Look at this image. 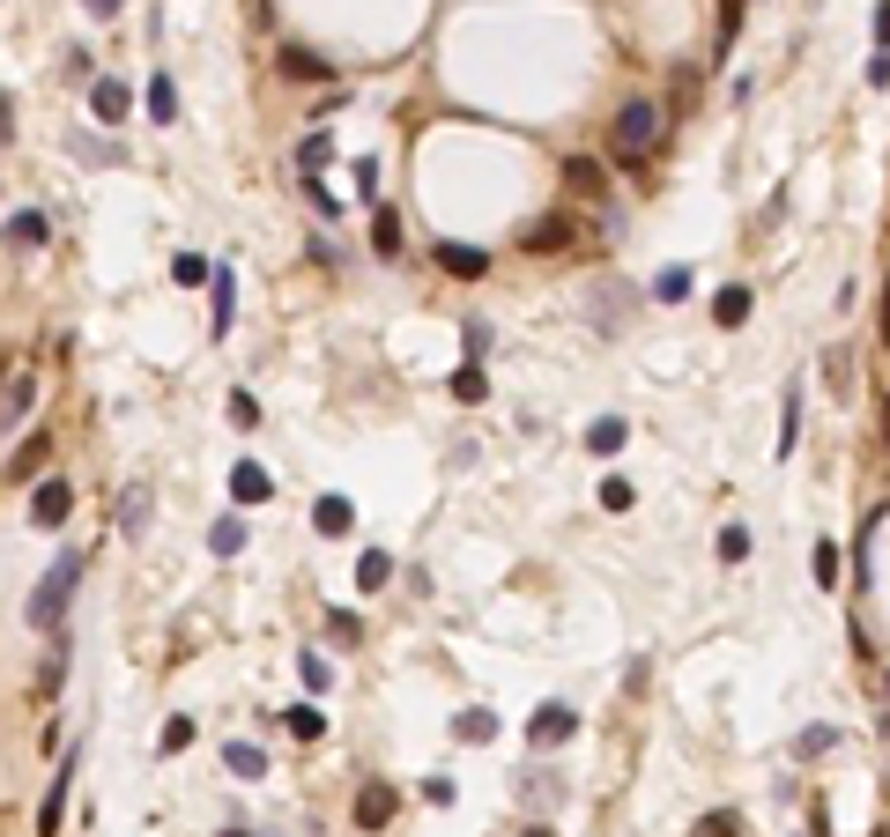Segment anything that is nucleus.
Listing matches in <instances>:
<instances>
[{
    "mask_svg": "<svg viewBox=\"0 0 890 837\" xmlns=\"http://www.w3.org/2000/svg\"><path fill=\"white\" fill-rule=\"evenodd\" d=\"M482 393H490V378L475 371V364H467V371H453V401H467V408H475Z\"/></svg>",
    "mask_w": 890,
    "mask_h": 837,
    "instance_id": "obj_32",
    "label": "nucleus"
},
{
    "mask_svg": "<svg viewBox=\"0 0 890 837\" xmlns=\"http://www.w3.org/2000/svg\"><path fill=\"white\" fill-rule=\"evenodd\" d=\"M178 749H193V719H171L164 726V756H178Z\"/></svg>",
    "mask_w": 890,
    "mask_h": 837,
    "instance_id": "obj_42",
    "label": "nucleus"
},
{
    "mask_svg": "<svg viewBox=\"0 0 890 837\" xmlns=\"http://www.w3.org/2000/svg\"><path fill=\"white\" fill-rule=\"evenodd\" d=\"M89 15H97V23H112V15H120V0H83Z\"/></svg>",
    "mask_w": 890,
    "mask_h": 837,
    "instance_id": "obj_45",
    "label": "nucleus"
},
{
    "mask_svg": "<svg viewBox=\"0 0 890 837\" xmlns=\"http://www.w3.org/2000/svg\"><path fill=\"white\" fill-rule=\"evenodd\" d=\"M45 238H52V223H45L38 208H15V215H8V245H15V252H38Z\"/></svg>",
    "mask_w": 890,
    "mask_h": 837,
    "instance_id": "obj_16",
    "label": "nucleus"
},
{
    "mask_svg": "<svg viewBox=\"0 0 890 837\" xmlns=\"http://www.w3.org/2000/svg\"><path fill=\"white\" fill-rule=\"evenodd\" d=\"M67 652H75V645H67V637H52V652H45V668H38V697H52V689L67 682Z\"/></svg>",
    "mask_w": 890,
    "mask_h": 837,
    "instance_id": "obj_23",
    "label": "nucleus"
},
{
    "mask_svg": "<svg viewBox=\"0 0 890 837\" xmlns=\"http://www.w3.org/2000/svg\"><path fill=\"white\" fill-rule=\"evenodd\" d=\"M149 126H178V83H171L164 67L149 75Z\"/></svg>",
    "mask_w": 890,
    "mask_h": 837,
    "instance_id": "obj_17",
    "label": "nucleus"
},
{
    "mask_svg": "<svg viewBox=\"0 0 890 837\" xmlns=\"http://www.w3.org/2000/svg\"><path fill=\"white\" fill-rule=\"evenodd\" d=\"M393 586V556H386V548H364V556H356V593H386Z\"/></svg>",
    "mask_w": 890,
    "mask_h": 837,
    "instance_id": "obj_19",
    "label": "nucleus"
},
{
    "mask_svg": "<svg viewBox=\"0 0 890 837\" xmlns=\"http://www.w3.org/2000/svg\"><path fill=\"white\" fill-rule=\"evenodd\" d=\"M624 437H631V422H624V416H593V422H587V453H593V460L624 453Z\"/></svg>",
    "mask_w": 890,
    "mask_h": 837,
    "instance_id": "obj_13",
    "label": "nucleus"
},
{
    "mask_svg": "<svg viewBox=\"0 0 890 837\" xmlns=\"http://www.w3.org/2000/svg\"><path fill=\"white\" fill-rule=\"evenodd\" d=\"M579 734V712L572 705H535V719H527V741L535 749H556V741H572Z\"/></svg>",
    "mask_w": 890,
    "mask_h": 837,
    "instance_id": "obj_5",
    "label": "nucleus"
},
{
    "mask_svg": "<svg viewBox=\"0 0 890 837\" xmlns=\"http://www.w3.org/2000/svg\"><path fill=\"white\" fill-rule=\"evenodd\" d=\"M794 437H802V385H787V422H779V460L794 453Z\"/></svg>",
    "mask_w": 890,
    "mask_h": 837,
    "instance_id": "obj_30",
    "label": "nucleus"
},
{
    "mask_svg": "<svg viewBox=\"0 0 890 837\" xmlns=\"http://www.w3.org/2000/svg\"><path fill=\"white\" fill-rule=\"evenodd\" d=\"M876 52H890V0L876 8Z\"/></svg>",
    "mask_w": 890,
    "mask_h": 837,
    "instance_id": "obj_44",
    "label": "nucleus"
},
{
    "mask_svg": "<svg viewBox=\"0 0 890 837\" xmlns=\"http://www.w3.org/2000/svg\"><path fill=\"white\" fill-rule=\"evenodd\" d=\"M215 837H246V830H215Z\"/></svg>",
    "mask_w": 890,
    "mask_h": 837,
    "instance_id": "obj_50",
    "label": "nucleus"
},
{
    "mask_svg": "<svg viewBox=\"0 0 890 837\" xmlns=\"http://www.w3.org/2000/svg\"><path fill=\"white\" fill-rule=\"evenodd\" d=\"M75 771H83V749H67V763L52 771V786H45V800H38V837H52V830H60V815H67V786H75Z\"/></svg>",
    "mask_w": 890,
    "mask_h": 837,
    "instance_id": "obj_4",
    "label": "nucleus"
},
{
    "mask_svg": "<svg viewBox=\"0 0 890 837\" xmlns=\"http://www.w3.org/2000/svg\"><path fill=\"white\" fill-rule=\"evenodd\" d=\"M149 511H156V497H149V482H127V490H120V534H127V542H141Z\"/></svg>",
    "mask_w": 890,
    "mask_h": 837,
    "instance_id": "obj_11",
    "label": "nucleus"
},
{
    "mask_svg": "<svg viewBox=\"0 0 890 837\" xmlns=\"http://www.w3.org/2000/svg\"><path fill=\"white\" fill-rule=\"evenodd\" d=\"M601 504H609V511H631V504H638V490L624 482V474H601Z\"/></svg>",
    "mask_w": 890,
    "mask_h": 837,
    "instance_id": "obj_31",
    "label": "nucleus"
},
{
    "mask_svg": "<svg viewBox=\"0 0 890 837\" xmlns=\"http://www.w3.org/2000/svg\"><path fill=\"white\" fill-rule=\"evenodd\" d=\"M223 763L238 771V778H267L275 763H267V749H253V741H223Z\"/></svg>",
    "mask_w": 890,
    "mask_h": 837,
    "instance_id": "obj_21",
    "label": "nucleus"
},
{
    "mask_svg": "<svg viewBox=\"0 0 890 837\" xmlns=\"http://www.w3.org/2000/svg\"><path fill=\"white\" fill-rule=\"evenodd\" d=\"M453 734H461V741H490V734H498V719H490V712H461V719H453Z\"/></svg>",
    "mask_w": 890,
    "mask_h": 837,
    "instance_id": "obj_33",
    "label": "nucleus"
},
{
    "mask_svg": "<svg viewBox=\"0 0 890 837\" xmlns=\"http://www.w3.org/2000/svg\"><path fill=\"white\" fill-rule=\"evenodd\" d=\"M312 527L335 542V534H349V527H356V504H349V497H319V504H312Z\"/></svg>",
    "mask_w": 890,
    "mask_h": 837,
    "instance_id": "obj_18",
    "label": "nucleus"
},
{
    "mask_svg": "<svg viewBox=\"0 0 890 837\" xmlns=\"http://www.w3.org/2000/svg\"><path fill=\"white\" fill-rule=\"evenodd\" d=\"M283 726H290L297 741H319V734H327V712H319V705H290V712H283Z\"/></svg>",
    "mask_w": 890,
    "mask_h": 837,
    "instance_id": "obj_25",
    "label": "nucleus"
},
{
    "mask_svg": "<svg viewBox=\"0 0 890 837\" xmlns=\"http://www.w3.org/2000/svg\"><path fill=\"white\" fill-rule=\"evenodd\" d=\"M209 548H215V556H238V548H246V519H238V511H230V519H215Z\"/></svg>",
    "mask_w": 890,
    "mask_h": 837,
    "instance_id": "obj_27",
    "label": "nucleus"
},
{
    "mask_svg": "<svg viewBox=\"0 0 890 837\" xmlns=\"http://www.w3.org/2000/svg\"><path fill=\"white\" fill-rule=\"evenodd\" d=\"M572 238H579V223H572V215H542L519 245H527V252H556V245H572Z\"/></svg>",
    "mask_w": 890,
    "mask_h": 837,
    "instance_id": "obj_14",
    "label": "nucleus"
},
{
    "mask_svg": "<svg viewBox=\"0 0 890 837\" xmlns=\"http://www.w3.org/2000/svg\"><path fill=\"white\" fill-rule=\"evenodd\" d=\"M209 282H215V319H209V327H215V334H230V319H238V296H230V267H215Z\"/></svg>",
    "mask_w": 890,
    "mask_h": 837,
    "instance_id": "obj_26",
    "label": "nucleus"
},
{
    "mask_svg": "<svg viewBox=\"0 0 890 837\" xmlns=\"http://www.w3.org/2000/svg\"><path fill=\"white\" fill-rule=\"evenodd\" d=\"M876 430H883V445H890V393H883V416H876Z\"/></svg>",
    "mask_w": 890,
    "mask_h": 837,
    "instance_id": "obj_46",
    "label": "nucleus"
},
{
    "mask_svg": "<svg viewBox=\"0 0 890 837\" xmlns=\"http://www.w3.org/2000/svg\"><path fill=\"white\" fill-rule=\"evenodd\" d=\"M67 149H75V156H89V164H120V149H112V141H89V134H75Z\"/></svg>",
    "mask_w": 890,
    "mask_h": 837,
    "instance_id": "obj_39",
    "label": "nucleus"
},
{
    "mask_svg": "<svg viewBox=\"0 0 890 837\" xmlns=\"http://www.w3.org/2000/svg\"><path fill=\"white\" fill-rule=\"evenodd\" d=\"M297 674H304V689H327V660L319 652H297Z\"/></svg>",
    "mask_w": 890,
    "mask_h": 837,
    "instance_id": "obj_41",
    "label": "nucleus"
},
{
    "mask_svg": "<svg viewBox=\"0 0 890 837\" xmlns=\"http://www.w3.org/2000/svg\"><path fill=\"white\" fill-rule=\"evenodd\" d=\"M45 453H52V437H45V430H38L30 445H15V460H8V474H15V482H30V474H38V467H45Z\"/></svg>",
    "mask_w": 890,
    "mask_h": 837,
    "instance_id": "obj_24",
    "label": "nucleus"
},
{
    "mask_svg": "<svg viewBox=\"0 0 890 837\" xmlns=\"http://www.w3.org/2000/svg\"><path fill=\"white\" fill-rule=\"evenodd\" d=\"M690 837H742V815H727V808H713V815H705V823H698Z\"/></svg>",
    "mask_w": 890,
    "mask_h": 837,
    "instance_id": "obj_36",
    "label": "nucleus"
},
{
    "mask_svg": "<svg viewBox=\"0 0 890 837\" xmlns=\"http://www.w3.org/2000/svg\"><path fill=\"white\" fill-rule=\"evenodd\" d=\"M89 556L83 548H67V556H52V571L38 579V593H30V630H45V637H60V623H67V600H75V586H83Z\"/></svg>",
    "mask_w": 890,
    "mask_h": 837,
    "instance_id": "obj_2",
    "label": "nucleus"
},
{
    "mask_svg": "<svg viewBox=\"0 0 890 837\" xmlns=\"http://www.w3.org/2000/svg\"><path fill=\"white\" fill-rule=\"evenodd\" d=\"M661 134H668L661 104H653V97H631V104L609 119V156H616L624 170H645L653 164V149H661Z\"/></svg>",
    "mask_w": 890,
    "mask_h": 837,
    "instance_id": "obj_1",
    "label": "nucleus"
},
{
    "mask_svg": "<svg viewBox=\"0 0 890 837\" xmlns=\"http://www.w3.org/2000/svg\"><path fill=\"white\" fill-rule=\"evenodd\" d=\"M750 312H757V296L742 290V282H727V290L713 296V319H720V327H742V319H750Z\"/></svg>",
    "mask_w": 890,
    "mask_h": 837,
    "instance_id": "obj_20",
    "label": "nucleus"
},
{
    "mask_svg": "<svg viewBox=\"0 0 890 837\" xmlns=\"http://www.w3.org/2000/svg\"><path fill=\"white\" fill-rule=\"evenodd\" d=\"M356 193H364V201L379 193V164H372V156H356Z\"/></svg>",
    "mask_w": 890,
    "mask_h": 837,
    "instance_id": "obj_43",
    "label": "nucleus"
},
{
    "mask_svg": "<svg viewBox=\"0 0 890 837\" xmlns=\"http://www.w3.org/2000/svg\"><path fill=\"white\" fill-rule=\"evenodd\" d=\"M230 497H238V504H267V497H275V474H267L260 460H238V467H230Z\"/></svg>",
    "mask_w": 890,
    "mask_h": 837,
    "instance_id": "obj_10",
    "label": "nucleus"
},
{
    "mask_svg": "<svg viewBox=\"0 0 890 837\" xmlns=\"http://www.w3.org/2000/svg\"><path fill=\"white\" fill-rule=\"evenodd\" d=\"M690 290H698V282H690V267H661V275H653V296H661V304H682Z\"/></svg>",
    "mask_w": 890,
    "mask_h": 837,
    "instance_id": "obj_28",
    "label": "nucleus"
},
{
    "mask_svg": "<svg viewBox=\"0 0 890 837\" xmlns=\"http://www.w3.org/2000/svg\"><path fill=\"white\" fill-rule=\"evenodd\" d=\"M438 267H446V275H461V282H482V275H490V252H475V245H438Z\"/></svg>",
    "mask_w": 890,
    "mask_h": 837,
    "instance_id": "obj_15",
    "label": "nucleus"
},
{
    "mask_svg": "<svg viewBox=\"0 0 890 837\" xmlns=\"http://www.w3.org/2000/svg\"><path fill=\"white\" fill-rule=\"evenodd\" d=\"M89 112H97L104 126H120L134 112V89L120 83V75H97V83H89Z\"/></svg>",
    "mask_w": 890,
    "mask_h": 837,
    "instance_id": "obj_8",
    "label": "nucleus"
},
{
    "mask_svg": "<svg viewBox=\"0 0 890 837\" xmlns=\"http://www.w3.org/2000/svg\"><path fill=\"white\" fill-rule=\"evenodd\" d=\"M230 422H238V430H260V401H253V393H246V385L230 393Z\"/></svg>",
    "mask_w": 890,
    "mask_h": 837,
    "instance_id": "obj_38",
    "label": "nucleus"
},
{
    "mask_svg": "<svg viewBox=\"0 0 890 837\" xmlns=\"http://www.w3.org/2000/svg\"><path fill=\"white\" fill-rule=\"evenodd\" d=\"M67 511H75V490H67L60 474H45L38 490H30V519H38V527H67Z\"/></svg>",
    "mask_w": 890,
    "mask_h": 837,
    "instance_id": "obj_7",
    "label": "nucleus"
},
{
    "mask_svg": "<svg viewBox=\"0 0 890 837\" xmlns=\"http://www.w3.org/2000/svg\"><path fill=\"white\" fill-rule=\"evenodd\" d=\"M290 83H327L335 75V60H319V52H304V45H283V60H275Z\"/></svg>",
    "mask_w": 890,
    "mask_h": 837,
    "instance_id": "obj_12",
    "label": "nucleus"
},
{
    "mask_svg": "<svg viewBox=\"0 0 890 837\" xmlns=\"http://www.w3.org/2000/svg\"><path fill=\"white\" fill-rule=\"evenodd\" d=\"M372 252L379 259H401V215L393 208H372Z\"/></svg>",
    "mask_w": 890,
    "mask_h": 837,
    "instance_id": "obj_22",
    "label": "nucleus"
},
{
    "mask_svg": "<svg viewBox=\"0 0 890 837\" xmlns=\"http://www.w3.org/2000/svg\"><path fill=\"white\" fill-rule=\"evenodd\" d=\"M564 193L601 201V193H609V170H601V156H564Z\"/></svg>",
    "mask_w": 890,
    "mask_h": 837,
    "instance_id": "obj_9",
    "label": "nucleus"
},
{
    "mask_svg": "<svg viewBox=\"0 0 890 837\" xmlns=\"http://www.w3.org/2000/svg\"><path fill=\"white\" fill-rule=\"evenodd\" d=\"M171 282H178V290H201V282H209V259H201V252H178V259H171Z\"/></svg>",
    "mask_w": 890,
    "mask_h": 837,
    "instance_id": "obj_29",
    "label": "nucleus"
},
{
    "mask_svg": "<svg viewBox=\"0 0 890 837\" xmlns=\"http://www.w3.org/2000/svg\"><path fill=\"white\" fill-rule=\"evenodd\" d=\"M0 141H8V89H0Z\"/></svg>",
    "mask_w": 890,
    "mask_h": 837,
    "instance_id": "obj_48",
    "label": "nucleus"
},
{
    "mask_svg": "<svg viewBox=\"0 0 890 837\" xmlns=\"http://www.w3.org/2000/svg\"><path fill=\"white\" fill-rule=\"evenodd\" d=\"M883 348H890V282H883Z\"/></svg>",
    "mask_w": 890,
    "mask_h": 837,
    "instance_id": "obj_47",
    "label": "nucleus"
},
{
    "mask_svg": "<svg viewBox=\"0 0 890 837\" xmlns=\"http://www.w3.org/2000/svg\"><path fill=\"white\" fill-rule=\"evenodd\" d=\"M393 808H401V800H393V786H379V778H372V786H356L349 823H356V830H386V823H393Z\"/></svg>",
    "mask_w": 890,
    "mask_h": 837,
    "instance_id": "obj_6",
    "label": "nucleus"
},
{
    "mask_svg": "<svg viewBox=\"0 0 890 837\" xmlns=\"http://www.w3.org/2000/svg\"><path fill=\"white\" fill-rule=\"evenodd\" d=\"M750 527H720V563H742V556H750Z\"/></svg>",
    "mask_w": 890,
    "mask_h": 837,
    "instance_id": "obj_35",
    "label": "nucleus"
},
{
    "mask_svg": "<svg viewBox=\"0 0 890 837\" xmlns=\"http://www.w3.org/2000/svg\"><path fill=\"white\" fill-rule=\"evenodd\" d=\"M824 378H831V393H839V401H847V393H853V371H847V348H831V356H824Z\"/></svg>",
    "mask_w": 890,
    "mask_h": 837,
    "instance_id": "obj_37",
    "label": "nucleus"
},
{
    "mask_svg": "<svg viewBox=\"0 0 890 837\" xmlns=\"http://www.w3.org/2000/svg\"><path fill=\"white\" fill-rule=\"evenodd\" d=\"M327 156H335V141H327V134H304V141H297V164H304V170H319Z\"/></svg>",
    "mask_w": 890,
    "mask_h": 837,
    "instance_id": "obj_34",
    "label": "nucleus"
},
{
    "mask_svg": "<svg viewBox=\"0 0 890 837\" xmlns=\"http://www.w3.org/2000/svg\"><path fill=\"white\" fill-rule=\"evenodd\" d=\"M816 586H824V593L839 586V548H831V542L816 548Z\"/></svg>",
    "mask_w": 890,
    "mask_h": 837,
    "instance_id": "obj_40",
    "label": "nucleus"
},
{
    "mask_svg": "<svg viewBox=\"0 0 890 837\" xmlns=\"http://www.w3.org/2000/svg\"><path fill=\"white\" fill-rule=\"evenodd\" d=\"M519 837H556V830H519Z\"/></svg>",
    "mask_w": 890,
    "mask_h": 837,
    "instance_id": "obj_49",
    "label": "nucleus"
},
{
    "mask_svg": "<svg viewBox=\"0 0 890 837\" xmlns=\"http://www.w3.org/2000/svg\"><path fill=\"white\" fill-rule=\"evenodd\" d=\"M30 408H38V371H8V385H0V437H15L30 422Z\"/></svg>",
    "mask_w": 890,
    "mask_h": 837,
    "instance_id": "obj_3",
    "label": "nucleus"
}]
</instances>
